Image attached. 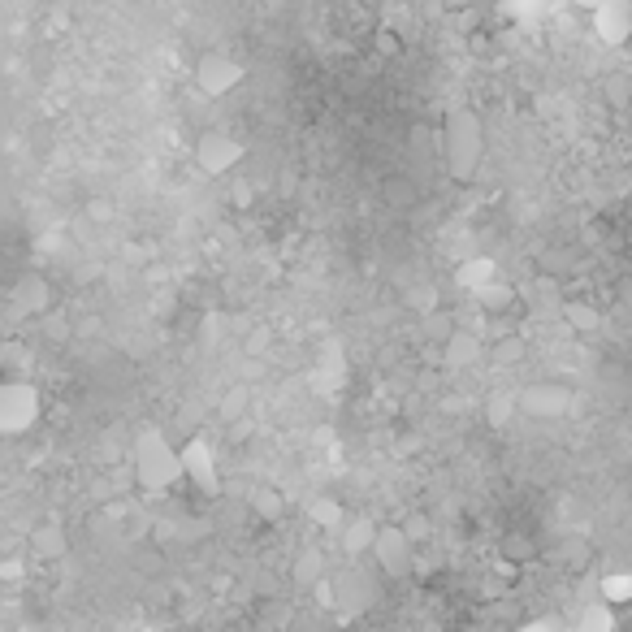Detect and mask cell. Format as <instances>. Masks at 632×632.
Listing matches in <instances>:
<instances>
[{"instance_id":"cell-1","label":"cell","mask_w":632,"mask_h":632,"mask_svg":"<svg viewBox=\"0 0 632 632\" xmlns=\"http://www.w3.org/2000/svg\"><path fill=\"white\" fill-rule=\"evenodd\" d=\"M442 156H446L451 178H459V182L477 178V169L485 161V126L464 104L446 113V122H442Z\"/></svg>"},{"instance_id":"cell-2","label":"cell","mask_w":632,"mask_h":632,"mask_svg":"<svg viewBox=\"0 0 632 632\" xmlns=\"http://www.w3.org/2000/svg\"><path fill=\"white\" fill-rule=\"evenodd\" d=\"M135 481L143 494H169L182 481L178 446L161 429H143L135 438Z\"/></svg>"},{"instance_id":"cell-3","label":"cell","mask_w":632,"mask_h":632,"mask_svg":"<svg viewBox=\"0 0 632 632\" xmlns=\"http://www.w3.org/2000/svg\"><path fill=\"white\" fill-rule=\"evenodd\" d=\"M39 390L31 381H0V438H18L39 420Z\"/></svg>"},{"instance_id":"cell-4","label":"cell","mask_w":632,"mask_h":632,"mask_svg":"<svg viewBox=\"0 0 632 632\" xmlns=\"http://www.w3.org/2000/svg\"><path fill=\"white\" fill-rule=\"evenodd\" d=\"M178 459H182V481H191L200 494H221V468H217V451L208 446V438H195L187 446H178Z\"/></svg>"},{"instance_id":"cell-5","label":"cell","mask_w":632,"mask_h":632,"mask_svg":"<svg viewBox=\"0 0 632 632\" xmlns=\"http://www.w3.org/2000/svg\"><path fill=\"white\" fill-rule=\"evenodd\" d=\"M373 559L377 568L394 576V581H403V576L416 572V546L403 537L399 524H381L377 529V542H373Z\"/></svg>"},{"instance_id":"cell-6","label":"cell","mask_w":632,"mask_h":632,"mask_svg":"<svg viewBox=\"0 0 632 632\" xmlns=\"http://www.w3.org/2000/svg\"><path fill=\"white\" fill-rule=\"evenodd\" d=\"M243 78H247V70L234 57H226V52H208V57H200V65H195V87L213 100L230 96Z\"/></svg>"},{"instance_id":"cell-7","label":"cell","mask_w":632,"mask_h":632,"mask_svg":"<svg viewBox=\"0 0 632 632\" xmlns=\"http://www.w3.org/2000/svg\"><path fill=\"white\" fill-rule=\"evenodd\" d=\"M247 156V148L239 139H230V135H221V130H208V135H200V143H195V165L204 169V174H230L234 165H239Z\"/></svg>"},{"instance_id":"cell-8","label":"cell","mask_w":632,"mask_h":632,"mask_svg":"<svg viewBox=\"0 0 632 632\" xmlns=\"http://www.w3.org/2000/svg\"><path fill=\"white\" fill-rule=\"evenodd\" d=\"M9 308L18 316H44L52 308L48 278H39V273H22V278L13 282V291H9Z\"/></svg>"},{"instance_id":"cell-9","label":"cell","mask_w":632,"mask_h":632,"mask_svg":"<svg viewBox=\"0 0 632 632\" xmlns=\"http://www.w3.org/2000/svg\"><path fill=\"white\" fill-rule=\"evenodd\" d=\"M516 407H524L533 416H563L572 407V390L559 386V381H537L533 390L516 394Z\"/></svg>"},{"instance_id":"cell-10","label":"cell","mask_w":632,"mask_h":632,"mask_svg":"<svg viewBox=\"0 0 632 632\" xmlns=\"http://www.w3.org/2000/svg\"><path fill=\"white\" fill-rule=\"evenodd\" d=\"M594 31L607 39V44H624V39L632 35V5H620V0L598 5L594 9Z\"/></svg>"},{"instance_id":"cell-11","label":"cell","mask_w":632,"mask_h":632,"mask_svg":"<svg viewBox=\"0 0 632 632\" xmlns=\"http://www.w3.org/2000/svg\"><path fill=\"white\" fill-rule=\"evenodd\" d=\"M377 529H381V524H373L368 516H351V520H342V529H338L342 555H351V559H360V555H373Z\"/></svg>"},{"instance_id":"cell-12","label":"cell","mask_w":632,"mask_h":632,"mask_svg":"<svg viewBox=\"0 0 632 632\" xmlns=\"http://www.w3.org/2000/svg\"><path fill=\"white\" fill-rule=\"evenodd\" d=\"M334 602H338V607L342 611H364L368 607V602H373V581H368V576L364 572H347V576H342V581H334Z\"/></svg>"},{"instance_id":"cell-13","label":"cell","mask_w":632,"mask_h":632,"mask_svg":"<svg viewBox=\"0 0 632 632\" xmlns=\"http://www.w3.org/2000/svg\"><path fill=\"white\" fill-rule=\"evenodd\" d=\"M247 503H252L256 520H265V524H282L286 511H291V503H286V494L278 490V485H256Z\"/></svg>"},{"instance_id":"cell-14","label":"cell","mask_w":632,"mask_h":632,"mask_svg":"<svg viewBox=\"0 0 632 632\" xmlns=\"http://www.w3.org/2000/svg\"><path fill=\"white\" fill-rule=\"evenodd\" d=\"M498 278H503V273H498V265H494L490 256L464 260V265L455 269V282L464 286V291H472V295H477V291H485V286H490V282H498Z\"/></svg>"},{"instance_id":"cell-15","label":"cell","mask_w":632,"mask_h":632,"mask_svg":"<svg viewBox=\"0 0 632 632\" xmlns=\"http://www.w3.org/2000/svg\"><path fill=\"white\" fill-rule=\"evenodd\" d=\"M481 355H485V347L472 334H464V329H455V334L442 342V360L451 368H468V364H477Z\"/></svg>"},{"instance_id":"cell-16","label":"cell","mask_w":632,"mask_h":632,"mask_svg":"<svg viewBox=\"0 0 632 632\" xmlns=\"http://www.w3.org/2000/svg\"><path fill=\"white\" fill-rule=\"evenodd\" d=\"M533 555H537V542L529 533H503L498 537V563H507V568H524V563H533Z\"/></svg>"},{"instance_id":"cell-17","label":"cell","mask_w":632,"mask_h":632,"mask_svg":"<svg viewBox=\"0 0 632 632\" xmlns=\"http://www.w3.org/2000/svg\"><path fill=\"white\" fill-rule=\"evenodd\" d=\"M291 581L299 585V589H316L321 581H329V572H325V555L321 550H304V555L295 559V568H291Z\"/></svg>"},{"instance_id":"cell-18","label":"cell","mask_w":632,"mask_h":632,"mask_svg":"<svg viewBox=\"0 0 632 632\" xmlns=\"http://www.w3.org/2000/svg\"><path fill=\"white\" fill-rule=\"evenodd\" d=\"M602 607H611V611H620V607H628L632 602V572H607L602 576Z\"/></svg>"},{"instance_id":"cell-19","label":"cell","mask_w":632,"mask_h":632,"mask_svg":"<svg viewBox=\"0 0 632 632\" xmlns=\"http://www.w3.org/2000/svg\"><path fill=\"white\" fill-rule=\"evenodd\" d=\"M563 321H568L576 334H598V329H602V312L594 304H585V299H568V304H563Z\"/></svg>"},{"instance_id":"cell-20","label":"cell","mask_w":632,"mask_h":632,"mask_svg":"<svg viewBox=\"0 0 632 632\" xmlns=\"http://www.w3.org/2000/svg\"><path fill=\"white\" fill-rule=\"evenodd\" d=\"M572 632H620V620H615L611 607H602V602H594V607L581 611V620H576Z\"/></svg>"},{"instance_id":"cell-21","label":"cell","mask_w":632,"mask_h":632,"mask_svg":"<svg viewBox=\"0 0 632 632\" xmlns=\"http://www.w3.org/2000/svg\"><path fill=\"white\" fill-rule=\"evenodd\" d=\"M381 200H386L390 208H416L420 191H416V182H407L403 174H394V178H386V187H381Z\"/></svg>"},{"instance_id":"cell-22","label":"cell","mask_w":632,"mask_h":632,"mask_svg":"<svg viewBox=\"0 0 632 632\" xmlns=\"http://www.w3.org/2000/svg\"><path fill=\"white\" fill-rule=\"evenodd\" d=\"M490 355H494V360L503 364V368H516V364H524V355H529V342H524L520 334H503V338H498L494 347H490Z\"/></svg>"},{"instance_id":"cell-23","label":"cell","mask_w":632,"mask_h":632,"mask_svg":"<svg viewBox=\"0 0 632 632\" xmlns=\"http://www.w3.org/2000/svg\"><path fill=\"white\" fill-rule=\"evenodd\" d=\"M31 546L39 550V555L57 559V555H65V533L57 529V524H44V529H35V533H31Z\"/></svg>"},{"instance_id":"cell-24","label":"cell","mask_w":632,"mask_h":632,"mask_svg":"<svg viewBox=\"0 0 632 632\" xmlns=\"http://www.w3.org/2000/svg\"><path fill=\"white\" fill-rule=\"evenodd\" d=\"M511 299H516V291H511V286L498 278V282H490L485 286V291H477V304L485 308V312H498V308H507Z\"/></svg>"},{"instance_id":"cell-25","label":"cell","mask_w":632,"mask_h":632,"mask_svg":"<svg viewBox=\"0 0 632 632\" xmlns=\"http://www.w3.org/2000/svg\"><path fill=\"white\" fill-rule=\"evenodd\" d=\"M312 520L325 524V529H342V507L334 503V498H312Z\"/></svg>"},{"instance_id":"cell-26","label":"cell","mask_w":632,"mask_h":632,"mask_svg":"<svg viewBox=\"0 0 632 632\" xmlns=\"http://www.w3.org/2000/svg\"><path fill=\"white\" fill-rule=\"evenodd\" d=\"M407 304H412L420 316H433L438 312V291H433V286H416V291L407 295Z\"/></svg>"},{"instance_id":"cell-27","label":"cell","mask_w":632,"mask_h":632,"mask_svg":"<svg viewBox=\"0 0 632 632\" xmlns=\"http://www.w3.org/2000/svg\"><path fill=\"white\" fill-rule=\"evenodd\" d=\"M589 555H594V550H589L585 537H572V542H563V563H572V568H585Z\"/></svg>"},{"instance_id":"cell-28","label":"cell","mask_w":632,"mask_h":632,"mask_svg":"<svg viewBox=\"0 0 632 632\" xmlns=\"http://www.w3.org/2000/svg\"><path fill=\"white\" fill-rule=\"evenodd\" d=\"M399 529H403V537H407L412 546H425V542H429V520H425V516H412L407 524H399Z\"/></svg>"},{"instance_id":"cell-29","label":"cell","mask_w":632,"mask_h":632,"mask_svg":"<svg viewBox=\"0 0 632 632\" xmlns=\"http://www.w3.org/2000/svg\"><path fill=\"white\" fill-rule=\"evenodd\" d=\"M433 139H438V135H433V130H429L425 122H416L412 130H407V143H412V152H425Z\"/></svg>"},{"instance_id":"cell-30","label":"cell","mask_w":632,"mask_h":632,"mask_svg":"<svg viewBox=\"0 0 632 632\" xmlns=\"http://www.w3.org/2000/svg\"><path fill=\"white\" fill-rule=\"evenodd\" d=\"M425 329H429V334H433V338H442V342H446V338H451V334H455V325H451V321H446V316H442V312H433V316H425Z\"/></svg>"},{"instance_id":"cell-31","label":"cell","mask_w":632,"mask_h":632,"mask_svg":"<svg viewBox=\"0 0 632 632\" xmlns=\"http://www.w3.org/2000/svg\"><path fill=\"white\" fill-rule=\"evenodd\" d=\"M511 407H516V399H490V420H494V425L511 420Z\"/></svg>"},{"instance_id":"cell-32","label":"cell","mask_w":632,"mask_h":632,"mask_svg":"<svg viewBox=\"0 0 632 632\" xmlns=\"http://www.w3.org/2000/svg\"><path fill=\"white\" fill-rule=\"evenodd\" d=\"M377 52H381V57H394V52H399V35H394V31H377Z\"/></svg>"},{"instance_id":"cell-33","label":"cell","mask_w":632,"mask_h":632,"mask_svg":"<svg viewBox=\"0 0 632 632\" xmlns=\"http://www.w3.org/2000/svg\"><path fill=\"white\" fill-rule=\"evenodd\" d=\"M516 632H563L559 620H533V624H520Z\"/></svg>"},{"instance_id":"cell-34","label":"cell","mask_w":632,"mask_h":632,"mask_svg":"<svg viewBox=\"0 0 632 632\" xmlns=\"http://www.w3.org/2000/svg\"><path fill=\"white\" fill-rule=\"evenodd\" d=\"M243 403H247V399H243V390H234V394H230V399H226V407H221V412H226V416L234 420V416H239V412H243Z\"/></svg>"}]
</instances>
